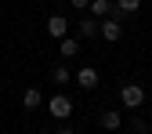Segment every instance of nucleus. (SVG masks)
<instances>
[{
    "label": "nucleus",
    "instance_id": "20e7f679",
    "mask_svg": "<svg viewBox=\"0 0 152 134\" xmlns=\"http://www.w3.org/2000/svg\"><path fill=\"white\" fill-rule=\"evenodd\" d=\"M65 33H69V22L62 15H51L47 18V36H54V40H65Z\"/></svg>",
    "mask_w": 152,
    "mask_h": 134
},
{
    "label": "nucleus",
    "instance_id": "7ed1b4c3",
    "mask_svg": "<svg viewBox=\"0 0 152 134\" xmlns=\"http://www.w3.org/2000/svg\"><path fill=\"white\" fill-rule=\"evenodd\" d=\"M98 33L105 36L109 44H116L120 36H123V22H116V18H102V22H98Z\"/></svg>",
    "mask_w": 152,
    "mask_h": 134
},
{
    "label": "nucleus",
    "instance_id": "4468645a",
    "mask_svg": "<svg viewBox=\"0 0 152 134\" xmlns=\"http://www.w3.org/2000/svg\"><path fill=\"white\" fill-rule=\"evenodd\" d=\"M62 134H76V130H62Z\"/></svg>",
    "mask_w": 152,
    "mask_h": 134
},
{
    "label": "nucleus",
    "instance_id": "6e6552de",
    "mask_svg": "<svg viewBox=\"0 0 152 134\" xmlns=\"http://www.w3.org/2000/svg\"><path fill=\"white\" fill-rule=\"evenodd\" d=\"M76 36H83V40L98 36V18H80V26H76Z\"/></svg>",
    "mask_w": 152,
    "mask_h": 134
},
{
    "label": "nucleus",
    "instance_id": "f03ea898",
    "mask_svg": "<svg viewBox=\"0 0 152 134\" xmlns=\"http://www.w3.org/2000/svg\"><path fill=\"white\" fill-rule=\"evenodd\" d=\"M47 112L54 120H69V112H72V102L65 98V94H54V98L47 102Z\"/></svg>",
    "mask_w": 152,
    "mask_h": 134
},
{
    "label": "nucleus",
    "instance_id": "ddd939ff",
    "mask_svg": "<svg viewBox=\"0 0 152 134\" xmlns=\"http://www.w3.org/2000/svg\"><path fill=\"white\" fill-rule=\"evenodd\" d=\"M69 4H72L76 11H83V7H91V0H69Z\"/></svg>",
    "mask_w": 152,
    "mask_h": 134
},
{
    "label": "nucleus",
    "instance_id": "0eeeda50",
    "mask_svg": "<svg viewBox=\"0 0 152 134\" xmlns=\"http://www.w3.org/2000/svg\"><path fill=\"white\" fill-rule=\"evenodd\" d=\"M22 105H26L29 112H33V109H40V105H44V94H40V87H26V91H22Z\"/></svg>",
    "mask_w": 152,
    "mask_h": 134
},
{
    "label": "nucleus",
    "instance_id": "9d476101",
    "mask_svg": "<svg viewBox=\"0 0 152 134\" xmlns=\"http://www.w3.org/2000/svg\"><path fill=\"white\" fill-rule=\"evenodd\" d=\"M112 4H116V7H120L123 15H134V11L141 7V0H112Z\"/></svg>",
    "mask_w": 152,
    "mask_h": 134
},
{
    "label": "nucleus",
    "instance_id": "f257e3e1",
    "mask_svg": "<svg viewBox=\"0 0 152 134\" xmlns=\"http://www.w3.org/2000/svg\"><path fill=\"white\" fill-rule=\"evenodd\" d=\"M120 102H123L127 109H141V105H145V87H138V83H123V87H120Z\"/></svg>",
    "mask_w": 152,
    "mask_h": 134
},
{
    "label": "nucleus",
    "instance_id": "423d86ee",
    "mask_svg": "<svg viewBox=\"0 0 152 134\" xmlns=\"http://www.w3.org/2000/svg\"><path fill=\"white\" fill-rule=\"evenodd\" d=\"M112 11H116V4L112 0H91V18H112Z\"/></svg>",
    "mask_w": 152,
    "mask_h": 134
},
{
    "label": "nucleus",
    "instance_id": "f8f14e48",
    "mask_svg": "<svg viewBox=\"0 0 152 134\" xmlns=\"http://www.w3.org/2000/svg\"><path fill=\"white\" fill-rule=\"evenodd\" d=\"M51 76H54V83H69V80H72V72H69L65 65H54V72H51Z\"/></svg>",
    "mask_w": 152,
    "mask_h": 134
},
{
    "label": "nucleus",
    "instance_id": "39448f33",
    "mask_svg": "<svg viewBox=\"0 0 152 134\" xmlns=\"http://www.w3.org/2000/svg\"><path fill=\"white\" fill-rule=\"evenodd\" d=\"M76 87H83V91H94V87H98V72H94L91 65H83L80 72H76Z\"/></svg>",
    "mask_w": 152,
    "mask_h": 134
},
{
    "label": "nucleus",
    "instance_id": "9b49d317",
    "mask_svg": "<svg viewBox=\"0 0 152 134\" xmlns=\"http://www.w3.org/2000/svg\"><path fill=\"white\" fill-rule=\"evenodd\" d=\"M58 51H62V58H72V54H76V40H72V36H65V40L58 44Z\"/></svg>",
    "mask_w": 152,
    "mask_h": 134
},
{
    "label": "nucleus",
    "instance_id": "1a4fd4ad",
    "mask_svg": "<svg viewBox=\"0 0 152 134\" xmlns=\"http://www.w3.org/2000/svg\"><path fill=\"white\" fill-rule=\"evenodd\" d=\"M98 123H102L105 130H116V127H120L123 120H120V112H116V109H105V112H102V116H98Z\"/></svg>",
    "mask_w": 152,
    "mask_h": 134
}]
</instances>
